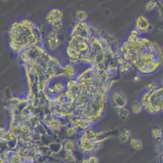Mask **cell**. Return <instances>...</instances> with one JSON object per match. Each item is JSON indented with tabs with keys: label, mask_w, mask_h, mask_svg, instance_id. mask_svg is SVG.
<instances>
[{
	"label": "cell",
	"mask_w": 163,
	"mask_h": 163,
	"mask_svg": "<svg viewBox=\"0 0 163 163\" xmlns=\"http://www.w3.org/2000/svg\"><path fill=\"white\" fill-rule=\"evenodd\" d=\"M47 46H48V48L51 51H54V50H56L59 46V40L57 38V36H50L49 35L47 36Z\"/></svg>",
	"instance_id": "obj_5"
},
{
	"label": "cell",
	"mask_w": 163,
	"mask_h": 163,
	"mask_svg": "<svg viewBox=\"0 0 163 163\" xmlns=\"http://www.w3.org/2000/svg\"><path fill=\"white\" fill-rule=\"evenodd\" d=\"M111 101L115 109L124 107L128 104V99L124 94L121 92H115L111 96Z\"/></svg>",
	"instance_id": "obj_2"
},
{
	"label": "cell",
	"mask_w": 163,
	"mask_h": 163,
	"mask_svg": "<svg viewBox=\"0 0 163 163\" xmlns=\"http://www.w3.org/2000/svg\"><path fill=\"white\" fill-rule=\"evenodd\" d=\"M63 74L66 78H72L77 74V70L72 64H67L63 68Z\"/></svg>",
	"instance_id": "obj_6"
},
{
	"label": "cell",
	"mask_w": 163,
	"mask_h": 163,
	"mask_svg": "<svg viewBox=\"0 0 163 163\" xmlns=\"http://www.w3.org/2000/svg\"><path fill=\"white\" fill-rule=\"evenodd\" d=\"M161 92H162V94H161V97L158 96V92H157V91H154L152 92V96L153 98H155L157 99V100H163V90H161ZM148 106V107H149ZM150 107H151V109H154V110H157L159 109H162L163 108V101L162 102H161V101H155V103L152 104H150Z\"/></svg>",
	"instance_id": "obj_4"
},
{
	"label": "cell",
	"mask_w": 163,
	"mask_h": 163,
	"mask_svg": "<svg viewBox=\"0 0 163 163\" xmlns=\"http://www.w3.org/2000/svg\"><path fill=\"white\" fill-rule=\"evenodd\" d=\"M115 111H116L118 117H120L122 120H125L130 114V110L126 106L117 108V109H115Z\"/></svg>",
	"instance_id": "obj_7"
},
{
	"label": "cell",
	"mask_w": 163,
	"mask_h": 163,
	"mask_svg": "<svg viewBox=\"0 0 163 163\" xmlns=\"http://www.w3.org/2000/svg\"><path fill=\"white\" fill-rule=\"evenodd\" d=\"M150 27V23L149 21L145 17V16H140L137 17L135 21V30L138 32L145 33L149 30Z\"/></svg>",
	"instance_id": "obj_3"
},
{
	"label": "cell",
	"mask_w": 163,
	"mask_h": 163,
	"mask_svg": "<svg viewBox=\"0 0 163 163\" xmlns=\"http://www.w3.org/2000/svg\"><path fill=\"white\" fill-rule=\"evenodd\" d=\"M62 16H63V14H62V11H60L58 8H54L47 13L45 16V21L48 22L49 24H52L53 25H55L57 24H60Z\"/></svg>",
	"instance_id": "obj_1"
},
{
	"label": "cell",
	"mask_w": 163,
	"mask_h": 163,
	"mask_svg": "<svg viewBox=\"0 0 163 163\" xmlns=\"http://www.w3.org/2000/svg\"><path fill=\"white\" fill-rule=\"evenodd\" d=\"M65 88V86L63 85L61 82L59 83H56L54 85V87H52V92L53 93H60L62 92V91Z\"/></svg>",
	"instance_id": "obj_11"
},
{
	"label": "cell",
	"mask_w": 163,
	"mask_h": 163,
	"mask_svg": "<svg viewBox=\"0 0 163 163\" xmlns=\"http://www.w3.org/2000/svg\"><path fill=\"white\" fill-rule=\"evenodd\" d=\"M77 131V127H70L67 130V135H74Z\"/></svg>",
	"instance_id": "obj_13"
},
{
	"label": "cell",
	"mask_w": 163,
	"mask_h": 163,
	"mask_svg": "<svg viewBox=\"0 0 163 163\" xmlns=\"http://www.w3.org/2000/svg\"><path fill=\"white\" fill-rule=\"evenodd\" d=\"M153 136H158L161 135V130L160 129H154L153 131Z\"/></svg>",
	"instance_id": "obj_14"
},
{
	"label": "cell",
	"mask_w": 163,
	"mask_h": 163,
	"mask_svg": "<svg viewBox=\"0 0 163 163\" xmlns=\"http://www.w3.org/2000/svg\"><path fill=\"white\" fill-rule=\"evenodd\" d=\"M131 135V131H128V130H124V131L122 132L120 134V136H119V139L122 142H126L128 141V139L130 137Z\"/></svg>",
	"instance_id": "obj_12"
},
{
	"label": "cell",
	"mask_w": 163,
	"mask_h": 163,
	"mask_svg": "<svg viewBox=\"0 0 163 163\" xmlns=\"http://www.w3.org/2000/svg\"><path fill=\"white\" fill-rule=\"evenodd\" d=\"M131 110L134 114H139L142 112L143 106L141 103H140L138 101H134L131 104Z\"/></svg>",
	"instance_id": "obj_8"
},
{
	"label": "cell",
	"mask_w": 163,
	"mask_h": 163,
	"mask_svg": "<svg viewBox=\"0 0 163 163\" xmlns=\"http://www.w3.org/2000/svg\"><path fill=\"white\" fill-rule=\"evenodd\" d=\"M130 143H131V145H132V148H134L135 149H141V147H142L141 141L140 139H138L132 138L131 140H130Z\"/></svg>",
	"instance_id": "obj_10"
},
{
	"label": "cell",
	"mask_w": 163,
	"mask_h": 163,
	"mask_svg": "<svg viewBox=\"0 0 163 163\" xmlns=\"http://www.w3.org/2000/svg\"><path fill=\"white\" fill-rule=\"evenodd\" d=\"M76 17L79 21V22H84L88 18V15L84 11L79 10L76 12Z\"/></svg>",
	"instance_id": "obj_9"
}]
</instances>
